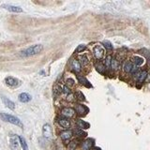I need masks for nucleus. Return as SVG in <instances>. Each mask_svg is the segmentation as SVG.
I'll return each mask as SVG.
<instances>
[{
	"label": "nucleus",
	"instance_id": "f257e3e1",
	"mask_svg": "<svg viewBox=\"0 0 150 150\" xmlns=\"http://www.w3.org/2000/svg\"><path fill=\"white\" fill-rule=\"evenodd\" d=\"M42 50H43V46L41 44L32 45V46L24 49V50H23V51H21L20 56L21 57H30L33 56L39 55L40 53L42 52Z\"/></svg>",
	"mask_w": 150,
	"mask_h": 150
},
{
	"label": "nucleus",
	"instance_id": "f03ea898",
	"mask_svg": "<svg viewBox=\"0 0 150 150\" xmlns=\"http://www.w3.org/2000/svg\"><path fill=\"white\" fill-rule=\"evenodd\" d=\"M0 119L3 120V121H5V122H9L10 124H13V125H15V126H18L20 128H23L22 121L14 115L6 114V112H0Z\"/></svg>",
	"mask_w": 150,
	"mask_h": 150
},
{
	"label": "nucleus",
	"instance_id": "7ed1b4c3",
	"mask_svg": "<svg viewBox=\"0 0 150 150\" xmlns=\"http://www.w3.org/2000/svg\"><path fill=\"white\" fill-rule=\"evenodd\" d=\"M5 84L8 86L12 87V88H15V87H18L21 85V81L18 80L17 78H14L12 76H8L5 79Z\"/></svg>",
	"mask_w": 150,
	"mask_h": 150
},
{
	"label": "nucleus",
	"instance_id": "20e7f679",
	"mask_svg": "<svg viewBox=\"0 0 150 150\" xmlns=\"http://www.w3.org/2000/svg\"><path fill=\"white\" fill-rule=\"evenodd\" d=\"M93 55L97 60H101L104 56V49L101 45H96L93 48Z\"/></svg>",
	"mask_w": 150,
	"mask_h": 150
},
{
	"label": "nucleus",
	"instance_id": "39448f33",
	"mask_svg": "<svg viewBox=\"0 0 150 150\" xmlns=\"http://www.w3.org/2000/svg\"><path fill=\"white\" fill-rule=\"evenodd\" d=\"M60 114L63 117L70 118L75 115V110L73 109V108H70V107H64L61 109Z\"/></svg>",
	"mask_w": 150,
	"mask_h": 150
},
{
	"label": "nucleus",
	"instance_id": "423d86ee",
	"mask_svg": "<svg viewBox=\"0 0 150 150\" xmlns=\"http://www.w3.org/2000/svg\"><path fill=\"white\" fill-rule=\"evenodd\" d=\"M56 120H57L58 125H59L61 128H65V130H69L70 128V121L68 118L63 117V116H58Z\"/></svg>",
	"mask_w": 150,
	"mask_h": 150
},
{
	"label": "nucleus",
	"instance_id": "0eeeda50",
	"mask_svg": "<svg viewBox=\"0 0 150 150\" xmlns=\"http://www.w3.org/2000/svg\"><path fill=\"white\" fill-rule=\"evenodd\" d=\"M69 67L76 73H79L82 70V66L77 59H72V61L69 62Z\"/></svg>",
	"mask_w": 150,
	"mask_h": 150
},
{
	"label": "nucleus",
	"instance_id": "6e6552de",
	"mask_svg": "<svg viewBox=\"0 0 150 150\" xmlns=\"http://www.w3.org/2000/svg\"><path fill=\"white\" fill-rule=\"evenodd\" d=\"M2 8H3V9L7 10L10 11V12H13V13H21V12H23V10L18 6L9 5V4H4V5H2Z\"/></svg>",
	"mask_w": 150,
	"mask_h": 150
},
{
	"label": "nucleus",
	"instance_id": "1a4fd4ad",
	"mask_svg": "<svg viewBox=\"0 0 150 150\" xmlns=\"http://www.w3.org/2000/svg\"><path fill=\"white\" fill-rule=\"evenodd\" d=\"M42 134L45 139H50L53 135V131L52 128L49 124H45L42 128Z\"/></svg>",
	"mask_w": 150,
	"mask_h": 150
},
{
	"label": "nucleus",
	"instance_id": "9d476101",
	"mask_svg": "<svg viewBox=\"0 0 150 150\" xmlns=\"http://www.w3.org/2000/svg\"><path fill=\"white\" fill-rule=\"evenodd\" d=\"M72 136H73V131H70V130H65V131L60 132V138L62 141H64V142L70 140Z\"/></svg>",
	"mask_w": 150,
	"mask_h": 150
},
{
	"label": "nucleus",
	"instance_id": "9b49d317",
	"mask_svg": "<svg viewBox=\"0 0 150 150\" xmlns=\"http://www.w3.org/2000/svg\"><path fill=\"white\" fill-rule=\"evenodd\" d=\"M93 145H94V140L89 138L83 142L81 144V148L82 150H91L93 148Z\"/></svg>",
	"mask_w": 150,
	"mask_h": 150
},
{
	"label": "nucleus",
	"instance_id": "f8f14e48",
	"mask_svg": "<svg viewBox=\"0 0 150 150\" xmlns=\"http://www.w3.org/2000/svg\"><path fill=\"white\" fill-rule=\"evenodd\" d=\"M75 112H77L79 115H85L87 112H88V108L85 107V105H83L81 103L76 104L75 106Z\"/></svg>",
	"mask_w": 150,
	"mask_h": 150
},
{
	"label": "nucleus",
	"instance_id": "ddd939ff",
	"mask_svg": "<svg viewBox=\"0 0 150 150\" xmlns=\"http://www.w3.org/2000/svg\"><path fill=\"white\" fill-rule=\"evenodd\" d=\"M10 147L12 150H19V138H18V136L12 135L10 137Z\"/></svg>",
	"mask_w": 150,
	"mask_h": 150
},
{
	"label": "nucleus",
	"instance_id": "4468645a",
	"mask_svg": "<svg viewBox=\"0 0 150 150\" xmlns=\"http://www.w3.org/2000/svg\"><path fill=\"white\" fill-rule=\"evenodd\" d=\"M19 101L21 102H23V103H27L29 102L32 99V96L31 95H29L28 93H21L19 95Z\"/></svg>",
	"mask_w": 150,
	"mask_h": 150
},
{
	"label": "nucleus",
	"instance_id": "2eb2a0df",
	"mask_svg": "<svg viewBox=\"0 0 150 150\" xmlns=\"http://www.w3.org/2000/svg\"><path fill=\"white\" fill-rule=\"evenodd\" d=\"M1 99H2L3 103L6 105V107H8L10 110H14L15 109V103L12 101H10V99H8L6 97H2Z\"/></svg>",
	"mask_w": 150,
	"mask_h": 150
},
{
	"label": "nucleus",
	"instance_id": "dca6fc26",
	"mask_svg": "<svg viewBox=\"0 0 150 150\" xmlns=\"http://www.w3.org/2000/svg\"><path fill=\"white\" fill-rule=\"evenodd\" d=\"M77 80L83 85H85L86 87H92V85H91L89 81L87 80V79L85 76H82V75H77Z\"/></svg>",
	"mask_w": 150,
	"mask_h": 150
},
{
	"label": "nucleus",
	"instance_id": "f3484780",
	"mask_svg": "<svg viewBox=\"0 0 150 150\" xmlns=\"http://www.w3.org/2000/svg\"><path fill=\"white\" fill-rule=\"evenodd\" d=\"M76 125L79 128H81V130H86V128H89L90 127V124L85 122V120H82V119H78L76 121Z\"/></svg>",
	"mask_w": 150,
	"mask_h": 150
},
{
	"label": "nucleus",
	"instance_id": "a211bd4d",
	"mask_svg": "<svg viewBox=\"0 0 150 150\" xmlns=\"http://www.w3.org/2000/svg\"><path fill=\"white\" fill-rule=\"evenodd\" d=\"M133 64H132V62L131 61H126L124 63V66H123V69H124V72H126V73H131V70L133 69Z\"/></svg>",
	"mask_w": 150,
	"mask_h": 150
},
{
	"label": "nucleus",
	"instance_id": "6ab92c4d",
	"mask_svg": "<svg viewBox=\"0 0 150 150\" xmlns=\"http://www.w3.org/2000/svg\"><path fill=\"white\" fill-rule=\"evenodd\" d=\"M73 131V134L77 137V138H85V137L87 135L86 134V132H85L83 130H81V128H75Z\"/></svg>",
	"mask_w": 150,
	"mask_h": 150
},
{
	"label": "nucleus",
	"instance_id": "aec40b11",
	"mask_svg": "<svg viewBox=\"0 0 150 150\" xmlns=\"http://www.w3.org/2000/svg\"><path fill=\"white\" fill-rule=\"evenodd\" d=\"M120 67V63L119 61L116 59V58H112V61H111V69L112 70H117Z\"/></svg>",
	"mask_w": 150,
	"mask_h": 150
},
{
	"label": "nucleus",
	"instance_id": "412c9836",
	"mask_svg": "<svg viewBox=\"0 0 150 150\" xmlns=\"http://www.w3.org/2000/svg\"><path fill=\"white\" fill-rule=\"evenodd\" d=\"M59 89L60 92H62L65 95H69L72 93V90H70L69 87H68L66 85H59Z\"/></svg>",
	"mask_w": 150,
	"mask_h": 150
},
{
	"label": "nucleus",
	"instance_id": "4be33fe9",
	"mask_svg": "<svg viewBox=\"0 0 150 150\" xmlns=\"http://www.w3.org/2000/svg\"><path fill=\"white\" fill-rule=\"evenodd\" d=\"M147 72H145V70H143V72H141L140 74L138 75V77H137V80H138V83H140V84H142L145 79H147Z\"/></svg>",
	"mask_w": 150,
	"mask_h": 150
},
{
	"label": "nucleus",
	"instance_id": "5701e85b",
	"mask_svg": "<svg viewBox=\"0 0 150 150\" xmlns=\"http://www.w3.org/2000/svg\"><path fill=\"white\" fill-rule=\"evenodd\" d=\"M18 138H19V143L21 144V147H22L23 150H28V145L26 144V139H24L23 136H19Z\"/></svg>",
	"mask_w": 150,
	"mask_h": 150
},
{
	"label": "nucleus",
	"instance_id": "b1692460",
	"mask_svg": "<svg viewBox=\"0 0 150 150\" xmlns=\"http://www.w3.org/2000/svg\"><path fill=\"white\" fill-rule=\"evenodd\" d=\"M96 69L98 70V72H99L101 74H103L104 72H105L106 68H105V66H104L102 63H101V62H99V63L96 64Z\"/></svg>",
	"mask_w": 150,
	"mask_h": 150
},
{
	"label": "nucleus",
	"instance_id": "393cba45",
	"mask_svg": "<svg viewBox=\"0 0 150 150\" xmlns=\"http://www.w3.org/2000/svg\"><path fill=\"white\" fill-rule=\"evenodd\" d=\"M133 61H134V64L136 67H139L141 65H143L144 64V58L143 57H140V56H135L134 58H133Z\"/></svg>",
	"mask_w": 150,
	"mask_h": 150
},
{
	"label": "nucleus",
	"instance_id": "a878e982",
	"mask_svg": "<svg viewBox=\"0 0 150 150\" xmlns=\"http://www.w3.org/2000/svg\"><path fill=\"white\" fill-rule=\"evenodd\" d=\"M80 64H81V66H84V67H85V66H87L89 64V60H88V58H87V56H80Z\"/></svg>",
	"mask_w": 150,
	"mask_h": 150
},
{
	"label": "nucleus",
	"instance_id": "bb28decb",
	"mask_svg": "<svg viewBox=\"0 0 150 150\" xmlns=\"http://www.w3.org/2000/svg\"><path fill=\"white\" fill-rule=\"evenodd\" d=\"M111 61H112V56H107L106 58H105V64H104L106 69H111Z\"/></svg>",
	"mask_w": 150,
	"mask_h": 150
},
{
	"label": "nucleus",
	"instance_id": "cd10ccee",
	"mask_svg": "<svg viewBox=\"0 0 150 150\" xmlns=\"http://www.w3.org/2000/svg\"><path fill=\"white\" fill-rule=\"evenodd\" d=\"M103 45H104V47H105L107 50H109V51H112V50L114 49V46H112V44L110 42L109 40H104Z\"/></svg>",
	"mask_w": 150,
	"mask_h": 150
},
{
	"label": "nucleus",
	"instance_id": "c85d7f7f",
	"mask_svg": "<svg viewBox=\"0 0 150 150\" xmlns=\"http://www.w3.org/2000/svg\"><path fill=\"white\" fill-rule=\"evenodd\" d=\"M85 49H86V46H85V44H80V45H79V46L76 48V50H75V53H82V52H84Z\"/></svg>",
	"mask_w": 150,
	"mask_h": 150
},
{
	"label": "nucleus",
	"instance_id": "c756f323",
	"mask_svg": "<svg viewBox=\"0 0 150 150\" xmlns=\"http://www.w3.org/2000/svg\"><path fill=\"white\" fill-rule=\"evenodd\" d=\"M76 97H77V99H79V101H85V95L83 94L81 91H77L76 92Z\"/></svg>",
	"mask_w": 150,
	"mask_h": 150
},
{
	"label": "nucleus",
	"instance_id": "7c9ffc66",
	"mask_svg": "<svg viewBox=\"0 0 150 150\" xmlns=\"http://www.w3.org/2000/svg\"><path fill=\"white\" fill-rule=\"evenodd\" d=\"M77 147V144L75 142H70L69 144L68 145V150H75Z\"/></svg>",
	"mask_w": 150,
	"mask_h": 150
},
{
	"label": "nucleus",
	"instance_id": "2f4dec72",
	"mask_svg": "<svg viewBox=\"0 0 150 150\" xmlns=\"http://www.w3.org/2000/svg\"><path fill=\"white\" fill-rule=\"evenodd\" d=\"M66 85L67 86H69V88H70V86H73L74 85H75V83H74V81L72 80V79H67V81H66Z\"/></svg>",
	"mask_w": 150,
	"mask_h": 150
},
{
	"label": "nucleus",
	"instance_id": "473e14b6",
	"mask_svg": "<svg viewBox=\"0 0 150 150\" xmlns=\"http://www.w3.org/2000/svg\"><path fill=\"white\" fill-rule=\"evenodd\" d=\"M92 150H101V149L99 148V147H94V148H93Z\"/></svg>",
	"mask_w": 150,
	"mask_h": 150
}]
</instances>
